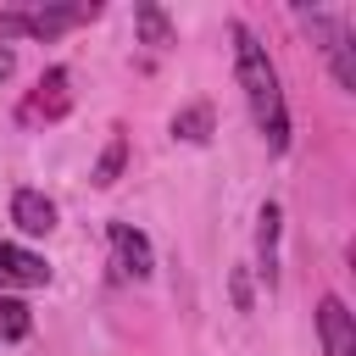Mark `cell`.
Masks as SVG:
<instances>
[{
    "mask_svg": "<svg viewBox=\"0 0 356 356\" xmlns=\"http://www.w3.org/2000/svg\"><path fill=\"white\" fill-rule=\"evenodd\" d=\"M228 39H234V78H239L245 111H250L261 145H267L273 156H284V150H289V100H284L278 67H273L267 44L250 33V22H228Z\"/></svg>",
    "mask_w": 356,
    "mask_h": 356,
    "instance_id": "cell-1",
    "label": "cell"
},
{
    "mask_svg": "<svg viewBox=\"0 0 356 356\" xmlns=\"http://www.w3.org/2000/svg\"><path fill=\"white\" fill-rule=\"evenodd\" d=\"M295 22H300V28L317 39V50L328 56V72H334V83L356 95V44H350V17H339V11H306V6H295Z\"/></svg>",
    "mask_w": 356,
    "mask_h": 356,
    "instance_id": "cell-2",
    "label": "cell"
},
{
    "mask_svg": "<svg viewBox=\"0 0 356 356\" xmlns=\"http://www.w3.org/2000/svg\"><path fill=\"white\" fill-rule=\"evenodd\" d=\"M89 17H100V6H17L0 11V44L11 50V39H61Z\"/></svg>",
    "mask_w": 356,
    "mask_h": 356,
    "instance_id": "cell-3",
    "label": "cell"
},
{
    "mask_svg": "<svg viewBox=\"0 0 356 356\" xmlns=\"http://www.w3.org/2000/svg\"><path fill=\"white\" fill-rule=\"evenodd\" d=\"M72 111V72L67 67H44L39 72V83L22 95V106H17V122L22 128H44V122H61Z\"/></svg>",
    "mask_w": 356,
    "mask_h": 356,
    "instance_id": "cell-4",
    "label": "cell"
},
{
    "mask_svg": "<svg viewBox=\"0 0 356 356\" xmlns=\"http://www.w3.org/2000/svg\"><path fill=\"white\" fill-rule=\"evenodd\" d=\"M106 239H111V267H117V278H122V284H145V278H150V267H156L150 239H145L134 222H111V228H106Z\"/></svg>",
    "mask_w": 356,
    "mask_h": 356,
    "instance_id": "cell-5",
    "label": "cell"
},
{
    "mask_svg": "<svg viewBox=\"0 0 356 356\" xmlns=\"http://www.w3.org/2000/svg\"><path fill=\"white\" fill-rule=\"evenodd\" d=\"M44 284H50V261L0 239V289H44Z\"/></svg>",
    "mask_w": 356,
    "mask_h": 356,
    "instance_id": "cell-6",
    "label": "cell"
},
{
    "mask_svg": "<svg viewBox=\"0 0 356 356\" xmlns=\"http://www.w3.org/2000/svg\"><path fill=\"white\" fill-rule=\"evenodd\" d=\"M317 334H323V356H356V317L345 312L339 295L317 300Z\"/></svg>",
    "mask_w": 356,
    "mask_h": 356,
    "instance_id": "cell-7",
    "label": "cell"
},
{
    "mask_svg": "<svg viewBox=\"0 0 356 356\" xmlns=\"http://www.w3.org/2000/svg\"><path fill=\"white\" fill-rule=\"evenodd\" d=\"M11 222H17L28 239H44V234L56 228V200H50L44 189H17V195H11Z\"/></svg>",
    "mask_w": 356,
    "mask_h": 356,
    "instance_id": "cell-8",
    "label": "cell"
},
{
    "mask_svg": "<svg viewBox=\"0 0 356 356\" xmlns=\"http://www.w3.org/2000/svg\"><path fill=\"white\" fill-rule=\"evenodd\" d=\"M278 234H284V211L273 200H261V211H256V273L267 284H278Z\"/></svg>",
    "mask_w": 356,
    "mask_h": 356,
    "instance_id": "cell-9",
    "label": "cell"
},
{
    "mask_svg": "<svg viewBox=\"0 0 356 356\" xmlns=\"http://www.w3.org/2000/svg\"><path fill=\"white\" fill-rule=\"evenodd\" d=\"M211 134H217V111H211L206 100H189V106L172 111V139H184V145H206Z\"/></svg>",
    "mask_w": 356,
    "mask_h": 356,
    "instance_id": "cell-10",
    "label": "cell"
},
{
    "mask_svg": "<svg viewBox=\"0 0 356 356\" xmlns=\"http://www.w3.org/2000/svg\"><path fill=\"white\" fill-rule=\"evenodd\" d=\"M134 28H139V44H150V50H167V44H178V28H172V17H167L161 6H150V0H139V6H134Z\"/></svg>",
    "mask_w": 356,
    "mask_h": 356,
    "instance_id": "cell-11",
    "label": "cell"
},
{
    "mask_svg": "<svg viewBox=\"0 0 356 356\" xmlns=\"http://www.w3.org/2000/svg\"><path fill=\"white\" fill-rule=\"evenodd\" d=\"M122 161H128V139H122V128H111V139H106V150H100L89 184H95V189H111V184L122 178Z\"/></svg>",
    "mask_w": 356,
    "mask_h": 356,
    "instance_id": "cell-12",
    "label": "cell"
},
{
    "mask_svg": "<svg viewBox=\"0 0 356 356\" xmlns=\"http://www.w3.org/2000/svg\"><path fill=\"white\" fill-rule=\"evenodd\" d=\"M28 334H33V312H28V300L0 295V345H17V339H28Z\"/></svg>",
    "mask_w": 356,
    "mask_h": 356,
    "instance_id": "cell-13",
    "label": "cell"
},
{
    "mask_svg": "<svg viewBox=\"0 0 356 356\" xmlns=\"http://www.w3.org/2000/svg\"><path fill=\"white\" fill-rule=\"evenodd\" d=\"M11 72H17V50H6V44H0V83H6Z\"/></svg>",
    "mask_w": 356,
    "mask_h": 356,
    "instance_id": "cell-14",
    "label": "cell"
}]
</instances>
